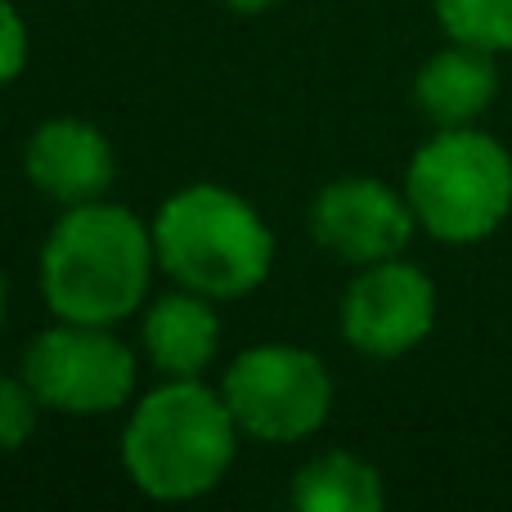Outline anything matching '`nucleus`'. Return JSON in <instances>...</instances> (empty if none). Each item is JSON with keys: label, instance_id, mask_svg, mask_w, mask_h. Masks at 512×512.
I'll list each match as a JSON object with an SVG mask.
<instances>
[{"label": "nucleus", "instance_id": "obj_1", "mask_svg": "<svg viewBox=\"0 0 512 512\" xmlns=\"http://www.w3.org/2000/svg\"><path fill=\"white\" fill-rule=\"evenodd\" d=\"M158 261L153 225L117 203H81L59 216L41 248V292L59 319L122 324L149 292Z\"/></svg>", "mask_w": 512, "mask_h": 512}, {"label": "nucleus", "instance_id": "obj_2", "mask_svg": "<svg viewBox=\"0 0 512 512\" xmlns=\"http://www.w3.org/2000/svg\"><path fill=\"white\" fill-rule=\"evenodd\" d=\"M239 450V423L203 378H171L126 418L122 468L149 499L185 504L221 486Z\"/></svg>", "mask_w": 512, "mask_h": 512}, {"label": "nucleus", "instance_id": "obj_3", "mask_svg": "<svg viewBox=\"0 0 512 512\" xmlns=\"http://www.w3.org/2000/svg\"><path fill=\"white\" fill-rule=\"evenodd\" d=\"M158 265L212 301L248 297L270 279L274 234L243 194L225 185H189L158 207L153 221Z\"/></svg>", "mask_w": 512, "mask_h": 512}, {"label": "nucleus", "instance_id": "obj_4", "mask_svg": "<svg viewBox=\"0 0 512 512\" xmlns=\"http://www.w3.org/2000/svg\"><path fill=\"white\" fill-rule=\"evenodd\" d=\"M405 198L436 243H486L512 216V153L481 126H436L409 158Z\"/></svg>", "mask_w": 512, "mask_h": 512}, {"label": "nucleus", "instance_id": "obj_5", "mask_svg": "<svg viewBox=\"0 0 512 512\" xmlns=\"http://www.w3.org/2000/svg\"><path fill=\"white\" fill-rule=\"evenodd\" d=\"M221 396L239 432L256 441H306L333 414V378L301 346H248L225 369Z\"/></svg>", "mask_w": 512, "mask_h": 512}, {"label": "nucleus", "instance_id": "obj_6", "mask_svg": "<svg viewBox=\"0 0 512 512\" xmlns=\"http://www.w3.org/2000/svg\"><path fill=\"white\" fill-rule=\"evenodd\" d=\"M23 378L41 409L72 418L113 414L135 391V351L108 333V324L59 319L54 328H41L23 351Z\"/></svg>", "mask_w": 512, "mask_h": 512}, {"label": "nucleus", "instance_id": "obj_7", "mask_svg": "<svg viewBox=\"0 0 512 512\" xmlns=\"http://www.w3.org/2000/svg\"><path fill=\"white\" fill-rule=\"evenodd\" d=\"M436 328V283L427 270L400 261L360 265L342 292V337L369 360H400Z\"/></svg>", "mask_w": 512, "mask_h": 512}, {"label": "nucleus", "instance_id": "obj_8", "mask_svg": "<svg viewBox=\"0 0 512 512\" xmlns=\"http://www.w3.org/2000/svg\"><path fill=\"white\" fill-rule=\"evenodd\" d=\"M418 230V216L409 207L405 189H391L373 176H342L319 189L310 207V234L328 256L346 265L391 261L409 248Z\"/></svg>", "mask_w": 512, "mask_h": 512}, {"label": "nucleus", "instance_id": "obj_9", "mask_svg": "<svg viewBox=\"0 0 512 512\" xmlns=\"http://www.w3.org/2000/svg\"><path fill=\"white\" fill-rule=\"evenodd\" d=\"M23 171L59 207H81L108 194L117 158L108 135L86 117H45L23 149Z\"/></svg>", "mask_w": 512, "mask_h": 512}, {"label": "nucleus", "instance_id": "obj_10", "mask_svg": "<svg viewBox=\"0 0 512 512\" xmlns=\"http://www.w3.org/2000/svg\"><path fill=\"white\" fill-rule=\"evenodd\" d=\"M499 95V68L495 54L477 45L450 41L418 68L414 77V104L432 126H477L481 113Z\"/></svg>", "mask_w": 512, "mask_h": 512}, {"label": "nucleus", "instance_id": "obj_11", "mask_svg": "<svg viewBox=\"0 0 512 512\" xmlns=\"http://www.w3.org/2000/svg\"><path fill=\"white\" fill-rule=\"evenodd\" d=\"M221 346V319L212 310V297L194 288L167 292L144 315V351L167 378H203V369L216 360Z\"/></svg>", "mask_w": 512, "mask_h": 512}, {"label": "nucleus", "instance_id": "obj_12", "mask_svg": "<svg viewBox=\"0 0 512 512\" xmlns=\"http://www.w3.org/2000/svg\"><path fill=\"white\" fill-rule=\"evenodd\" d=\"M292 504L301 512H378L387 504V486L369 459L351 450H328L292 477Z\"/></svg>", "mask_w": 512, "mask_h": 512}, {"label": "nucleus", "instance_id": "obj_13", "mask_svg": "<svg viewBox=\"0 0 512 512\" xmlns=\"http://www.w3.org/2000/svg\"><path fill=\"white\" fill-rule=\"evenodd\" d=\"M436 23L459 45L490 54L512 50V0H436Z\"/></svg>", "mask_w": 512, "mask_h": 512}, {"label": "nucleus", "instance_id": "obj_14", "mask_svg": "<svg viewBox=\"0 0 512 512\" xmlns=\"http://www.w3.org/2000/svg\"><path fill=\"white\" fill-rule=\"evenodd\" d=\"M36 391L27 387V378H0V454H14L27 445V436L36 432Z\"/></svg>", "mask_w": 512, "mask_h": 512}, {"label": "nucleus", "instance_id": "obj_15", "mask_svg": "<svg viewBox=\"0 0 512 512\" xmlns=\"http://www.w3.org/2000/svg\"><path fill=\"white\" fill-rule=\"evenodd\" d=\"M27 68V23L14 0H0V90Z\"/></svg>", "mask_w": 512, "mask_h": 512}, {"label": "nucleus", "instance_id": "obj_16", "mask_svg": "<svg viewBox=\"0 0 512 512\" xmlns=\"http://www.w3.org/2000/svg\"><path fill=\"white\" fill-rule=\"evenodd\" d=\"M225 5H230L234 14H265V9H274L279 0H225Z\"/></svg>", "mask_w": 512, "mask_h": 512}, {"label": "nucleus", "instance_id": "obj_17", "mask_svg": "<svg viewBox=\"0 0 512 512\" xmlns=\"http://www.w3.org/2000/svg\"><path fill=\"white\" fill-rule=\"evenodd\" d=\"M5 301H9L5 297V274H0V324H5Z\"/></svg>", "mask_w": 512, "mask_h": 512}]
</instances>
